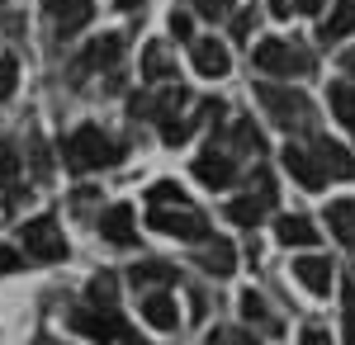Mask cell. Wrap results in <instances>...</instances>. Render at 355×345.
Masks as SVG:
<instances>
[{"label": "cell", "instance_id": "cell-1", "mask_svg": "<svg viewBox=\"0 0 355 345\" xmlns=\"http://www.w3.org/2000/svg\"><path fill=\"white\" fill-rule=\"evenodd\" d=\"M62 157H67V170H76V175H90V170H105L119 161V142H114L105 128H95V123H85L76 133L62 142Z\"/></svg>", "mask_w": 355, "mask_h": 345}, {"label": "cell", "instance_id": "cell-2", "mask_svg": "<svg viewBox=\"0 0 355 345\" xmlns=\"http://www.w3.org/2000/svg\"><path fill=\"white\" fill-rule=\"evenodd\" d=\"M256 100L266 105V118L279 128H308L313 123V105L303 100L294 85H275V80H256Z\"/></svg>", "mask_w": 355, "mask_h": 345}, {"label": "cell", "instance_id": "cell-3", "mask_svg": "<svg viewBox=\"0 0 355 345\" xmlns=\"http://www.w3.org/2000/svg\"><path fill=\"white\" fill-rule=\"evenodd\" d=\"M251 62H256V71H266V76H294V71H308L313 67V57L294 48L289 38H261L256 48H251Z\"/></svg>", "mask_w": 355, "mask_h": 345}, {"label": "cell", "instance_id": "cell-4", "mask_svg": "<svg viewBox=\"0 0 355 345\" xmlns=\"http://www.w3.org/2000/svg\"><path fill=\"white\" fill-rule=\"evenodd\" d=\"M19 241H24V251H28V260H67V232L57 227V218H28L24 227H19Z\"/></svg>", "mask_w": 355, "mask_h": 345}, {"label": "cell", "instance_id": "cell-5", "mask_svg": "<svg viewBox=\"0 0 355 345\" xmlns=\"http://www.w3.org/2000/svg\"><path fill=\"white\" fill-rule=\"evenodd\" d=\"M67 326H71L76 336H85V341H95V345H114L123 331H128L123 317H119V308H95V303L76 308V312L67 317Z\"/></svg>", "mask_w": 355, "mask_h": 345}, {"label": "cell", "instance_id": "cell-6", "mask_svg": "<svg viewBox=\"0 0 355 345\" xmlns=\"http://www.w3.org/2000/svg\"><path fill=\"white\" fill-rule=\"evenodd\" d=\"M152 232H166V237H180V241H204L209 222L190 209V204H171V209H152L147 213Z\"/></svg>", "mask_w": 355, "mask_h": 345}, {"label": "cell", "instance_id": "cell-7", "mask_svg": "<svg viewBox=\"0 0 355 345\" xmlns=\"http://www.w3.org/2000/svg\"><path fill=\"white\" fill-rule=\"evenodd\" d=\"M279 157H284V170H289V175H294V180H299L308 194H318V189L327 185V170H322V161H318V152H313V147H299V142H289Z\"/></svg>", "mask_w": 355, "mask_h": 345}, {"label": "cell", "instance_id": "cell-8", "mask_svg": "<svg viewBox=\"0 0 355 345\" xmlns=\"http://www.w3.org/2000/svg\"><path fill=\"white\" fill-rule=\"evenodd\" d=\"M194 175H199L209 189H227L232 180H237V161H232L218 142H214V147H204V152L194 157Z\"/></svg>", "mask_w": 355, "mask_h": 345}, {"label": "cell", "instance_id": "cell-9", "mask_svg": "<svg viewBox=\"0 0 355 345\" xmlns=\"http://www.w3.org/2000/svg\"><path fill=\"white\" fill-rule=\"evenodd\" d=\"M275 237H279V246H299V251H308V246L322 241V232L313 227V218H303V213H284V218H275Z\"/></svg>", "mask_w": 355, "mask_h": 345}, {"label": "cell", "instance_id": "cell-10", "mask_svg": "<svg viewBox=\"0 0 355 345\" xmlns=\"http://www.w3.org/2000/svg\"><path fill=\"white\" fill-rule=\"evenodd\" d=\"M100 237L110 241V246H133L137 241V218L128 204H114V209H105V218H100Z\"/></svg>", "mask_w": 355, "mask_h": 345}, {"label": "cell", "instance_id": "cell-11", "mask_svg": "<svg viewBox=\"0 0 355 345\" xmlns=\"http://www.w3.org/2000/svg\"><path fill=\"white\" fill-rule=\"evenodd\" d=\"M294 279H299L308 293H331L336 269H331V260H322V256H299V260H294Z\"/></svg>", "mask_w": 355, "mask_h": 345}, {"label": "cell", "instance_id": "cell-12", "mask_svg": "<svg viewBox=\"0 0 355 345\" xmlns=\"http://www.w3.org/2000/svg\"><path fill=\"white\" fill-rule=\"evenodd\" d=\"M227 67H232V57H227V48H223L218 38H194V71L209 80L227 76Z\"/></svg>", "mask_w": 355, "mask_h": 345}, {"label": "cell", "instance_id": "cell-13", "mask_svg": "<svg viewBox=\"0 0 355 345\" xmlns=\"http://www.w3.org/2000/svg\"><path fill=\"white\" fill-rule=\"evenodd\" d=\"M199 265L209 269V274H218V279H227L232 269H237V246L232 241H214V237H204L199 241Z\"/></svg>", "mask_w": 355, "mask_h": 345}, {"label": "cell", "instance_id": "cell-14", "mask_svg": "<svg viewBox=\"0 0 355 345\" xmlns=\"http://www.w3.org/2000/svg\"><path fill=\"white\" fill-rule=\"evenodd\" d=\"M313 152H318V161H322V170H327V180L336 175V180H355V157L341 147V142H331V137H318L313 142Z\"/></svg>", "mask_w": 355, "mask_h": 345}, {"label": "cell", "instance_id": "cell-15", "mask_svg": "<svg viewBox=\"0 0 355 345\" xmlns=\"http://www.w3.org/2000/svg\"><path fill=\"white\" fill-rule=\"evenodd\" d=\"M142 321H152L157 331H175V326H180L175 298H171V293H142Z\"/></svg>", "mask_w": 355, "mask_h": 345}, {"label": "cell", "instance_id": "cell-16", "mask_svg": "<svg viewBox=\"0 0 355 345\" xmlns=\"http://www.w3.org/2000/svg\"><path fill=\"white\" fill-rule=\"evenodd\" d=\"M48 15L57 19V28H62V33H76V28L90 24L95 5H90V0H48Z\"/></svg>", "mask_w": 355, "mask_h": 345}, {"label": "cell", "instance_id": "cell-17", "mask_svg": "<svg viewBox=\"0 0 355 345\" xmlns=\"http://www.w3.org/2000/svg\"><path fill=\"white\" fill-rule=\"evenodd\" d=\"M327 105H331V118H336L346 133H355V85L351 80H331L327 85Z\"/></svg>", "mask_w": 355, "mask_h": 345}, {"label": "cell", "instance_id": "cell-18", "mask_svg": "<svg viewBox=\"0 0 355 345\" xmlns=\"http://www.w3.org/2000/svg\"><path fill=\"white\" fill-rule=\"evenodd\" d=\"M327 227L341 246H355V199H331L327 204Z\"/></svg>", "mask_w": 355, "mask_h": 345}, {"label": "cell", "instance_id": "cell-19", "mask_svg": "<svg viewBox=\"0 0 355 345\" xmlns=\"http://www.w3.org/2000/svg\"><path fill=\"white\" fill-rule=\"evenodd\" d=\"M119 57H123V33H100L81 53V67H114Z\"/></svg>", "mask_w": 355, "mask_h": 345}, {"label": "cell", "instance_id": "cell-20", "mask_svg": "<svg viewBox=\"0 0 355 345\" xmlns=\"http://www.w3.org/2000/svg\"><path fill=\"white\" fill-rule=\"evenodd\" d=\"M128 279H133V289H166V284H175V269L166 265V260H137L128 269Z\"/></svg>", "mask_w": 355, "mask_h": 345}, {"label": "cell", "instance_id": "cell-21", "mask_svg": "<svg viewBox=\"0 0 355 345\" xmlns=\"http://www.w3.org/2000/svg\"><path fill=\"white\" fill-rule=\"evenodd\" d=\"M346 33H355V0H336V10H331L322 28H318V38L322 43H341Z\"/></svg>", "mask_w": 355, "mask_h": 345}, {"label": "cell", "instance_id": "cell-22", "mask_svg": "<svg viewBox=\"0 0 355 345\" xmlns=\"http://www.w3.org/2000/svg\"><path fill=\"white\" fill-rule=\"evenodd\" d=\"M171 71H175L171 48H166V43H147V48H142V80H147V85H157V80H166Z\"/></svg>", "mask_w": 355, "mask_h": 345}, {"label": "cell", "instance_id": "cell-23", "mask_svg": "<svg viewBox=\"0 0 355 345\" xmlns=\"http://www.w3.org/2000/svg\"><path fill=\"white\" fill-rule=\"evenodd\" d=\"M266 209H270V204H266V199H256V194H242V199H232V204H227V222H237V227H256V222H261V218H266Z\"/></svg>", "mask_w": 355, "mask_h": 345}, {"label": "cell", "instance_id": "cell-24", "mask_svg": "<svg viewBox=\"0 0 355 345\" xmlns=\"http://www.w3.org/2000/svg\"><path fill=\"white\" fill-rule=\"evenodd\" d=\"M237 303H242V317H246V321H256V326H266V331H279V321L270 317V308H266V298H261L256 289H246L242 298H237Z\"/></svg>", "mask_w": 355, "mask_h": 345}, {"label": "cell", "instance_id": "cell-25", "mask_svg": "<svg viewBox=\"0 0 355 345\" xmlns=\"http://www.w3.org/2000/svg\"><path fill=\"white\" fill-rule=\"evenodd\" d=\"M85 298H90L95 308H114V303H119V279H114L110 269H100V274L90 279V289H85Z\"/></svg>", "mask_w": 355, "mask_h": 345}, {"label": "cell", "instance_id": "cell-26", "mask_svg": "<svg viewBox=\"0 0 355 345\" xmlns=\"http://www.w3.org/2000/svg\"><path fill=\"white\" fill-rule=\"evenodd\" d=\"M152 209H171V204H185V194H180V185H171V180H162V185H152Z\"/></svg>", "mask_w": 355, "mask_h": 345}, {"label": "cell", "instance_id": "cell-27", "mask_svg": "<svg viewBox=\"0 0 355 345\" xmlns=\"http://www.w3.org/2000/svg\"><path fill=\"white\" fill-rule=\"evenodd\" d=\"M19 180V157H15V147H0V189H15Z\"/></svg>", "mask_w": 355, "mask_h": 345}, {"label": "cell", "instance_id": "cell-28", "mask_svg": "<svg viewBox=\"0 0 355 345\" xmlns=\"http://www.w3.org/2000/svg\"><path fill=\"white\" fill-rule=\"evenodd\" d=\"M209 345H261L251 331H237V326H218L214 336H209Z\"/></svg>", "mask_w": 355, "mask_h": 345}, {"label": "cell", "instance_id": "cell-29", "mask_svg": "<svg viewBox=\"0 0 355 345\" xmlns=\"http://www.w3.org/2000/svg\"><path fill=\"white\" fill-rule=\"evenodd\" d=\"M341 345H355V289L346 284V312H341Z\"/></svg>", "mask_w": 355, "mask_h": 345}, {"label": "cell", "instance_id": "cell-30", "mask_svg": "<svg viewBox=\"0 0 355 345\" xmlns=\"http://www.w3.org/2000/svg\"><path fill=\"white\" fill-rule=\"evenodd\" d=\"M15 80H19L15 57H0V100H10V95H15Z\"/></svg>", "mask_w": 355, "mask_h": 345}, {"label": "cell", "instance_id": "cell-31", "mask_svg": "<svg viewBox=\"0 0 355 345\" xmlns=\"http://www.w3.org/2000/svg\"><path fill=\"white\" fill-rule=\"evenodd\" d=\"M15 269H24V256L15 246H0V274H15Z\"/></svg>", "mask_w": 355, "mask_h": 345}, {"label": "cell", "instance_id": "cell-32", "mask_svg": "<svg viewBox=\"0 0 355 345\" xmlns=\"http://www.w3.org/2000/svg\"><path fill=\"white\" fill-rule=\"evenodd\" d=\"M171 33H175L180 43H185V38H190V33H194V19H190V15H185V10H175V15H171Z\"/></svg>", "mask_w": 355, "mask_h": 345}, {"label": "cell", "instance_id": "cell-33", "mask_svg": "<svg viewBox=\"0 0 355 345\" xmlns=\"http://www.w3.org/2000/svg\"><path fill=\"white\" fill-rule=\"evenodd\" d=\"M251 28H256V5H251V10H242V15L232 19V33H237V38H246Z\"/></svg>", "mask_w": 355, "mask_h": 345}, {"label": "cell", "instance_id": "cell-34", "mask_svg": "<svg viewBox=\"0 0 355 345\" xmlns=\"http://www.w3.org/2000/svg\"><path fill=\"white\" fill-rule=\"evenodd\" d=\"M227 10H232V0H204V5H199V15H204V19H223Z\"/></svg>", "mask_w": 355, "mask_h": 345}, {"label": "cell", "instance_id": "cell-35", "mask_svg": "<svg viewBox=\"0 0 355 345\" xmlns=\"http://www.w3.org/2000/svg\"><path fill=\"white\" fill-rule=\"evenodd\" d=\"M303 345H331V336L322 326H308V331H303Z\"/></svg>", "mask_w": 355, "mask_h": 345}, {"label": "cell", "instance_id": "cell-36", "mask_svg": "<svg viewBox=\"0 0 355 345\" xmlns=\"http://www.w3.org/2000/svg\"><path fill=\"white\" fill-rule=\"evenodd\" d=\"M270 15L275 19H289L294 15V0H270Z\"/></svg>", "mask_w": 355, "mask_h": 345}, {"label": "cell", "instance_id": "cell-37", "mask_svg": "<svg viewBox=\"0 0 355 345\" xmlns=\"http://www.w3.org/2000/svg\"><path fill=\"white\" fill-rule=\"evenodd\" d=\"M322 5H327V0H294L299 15H322Z\"/></svg>", "mask_w": 355, "mask_h": 345}, {"label": "cell", "instance_id": "cell-38", "mask_svg": "<svg viewBox=\"0 0 355 345\" xmlns=\"http://www.w3.org/2000/svg\"><path fill=\"white\" fill-rule=\"evenodd\" d=\"M341 67H346V71H355V48H346V53H341Z\"/></svg>", "mask_w": 355, "mask_h": 345}, {"label": "cell", "instance_id": "cell-39", "mask_svg": "<svg viewBox=\"0 0 355 345\" xmlns=\"http://www.w3.org/2000/svg\"><path fill=\"white\" fill-rule=\"evenodd\" d=\"M119 345H147V341H142V336H133V331H123V336H119Z\"/></svg>", "mask_w": 355, "mask_h": 345}, {"label": "cell", "instance_id": "cell-40", "mask_svg": "<svg viewBox=\"0 0 355 345\" xmlns=\"http://www.w3.org/2000/svg\"><path fill=\"white\" fill-rule=\"evenodd\" d=\"M114 5H119V10H137L142 0H114Z\"/></svg>", "mask_w": 355, "mask_h": 345}, {"label": "cell", "instance_id": "cell-41", "mask_svg": "<svg viewBox=\"0 0 355 345\" xmlns=\"http://www.w3.org/2000/svg\"><path fill=\"white\" fill-rule=\"evenodd\" d=\"M0 5H5V0H0Z\"/></svg>", "mask_w": 355, "mask_h": 345}]
</instances>
